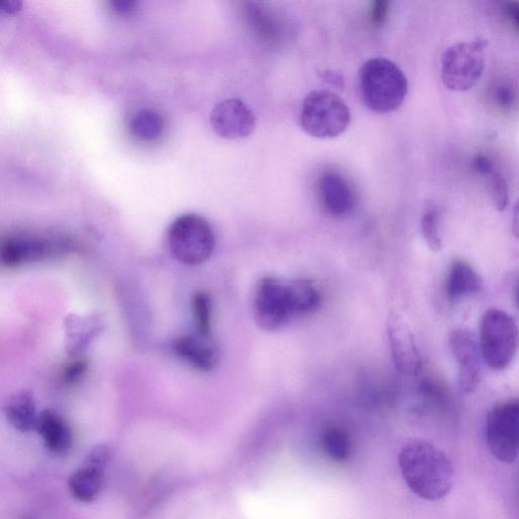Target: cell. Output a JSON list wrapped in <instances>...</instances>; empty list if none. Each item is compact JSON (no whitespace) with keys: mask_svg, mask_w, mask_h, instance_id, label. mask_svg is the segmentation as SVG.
I'll use <instances>...</instances> for the list:
<instances>
[{"mask_svg":"<svg viewBox=\"0 0 519 519\" xmlns=\"http://www.w3.org/2000/svg\"><path fill=\"white\" fill-rule=\"evenodd\" d=\"M399 466L408 488L424 500H440L453 489L452 462L431 442L414 439L406 443L399 455Z\"/></svg>","mask_w":519,"mask_h":519,"instance_id":"obj_1","label":"cell"},{"mask_svg":"<svg viewBox=\"0 0 519 519\" xmlns=\"http://www.w3.org/2000/svg\"><path fill=\"white\" fill-rule=\"evenodd\" d=\"M359 93L370 111L386 114L398 110L408 93V80L393 61L378 57L366 61L359 71Z\"/></svg>","mask_w":519,"mask_h":519,"instance_id":"obj_2","label":"cell"},{"mask_svg":"<svg viewBox=\"0 0 519 519\" xmlns=\"http://www.w3.org/2000/svg\"><path fill=\"white\" fill-rule=\"evenodd\" d=\"M215 235L209 222L195 213L177 217L168 230V244L181 263L196 266L205 263L215 249Z\"/></svg>","mask_w":519,"mask_h":519,"instance_id":"obj_3","label":"cell"},{"mask_svg":"<svg viewBox=\"0 0 519 519\" xmlns=\"http://www.w3.org/2000/svg\"><path fill=\"white\" fill-rule=\"evenodd\" d=\"M480 353L494 370L510 366L519 350V327L506 312L490 309L480 324Z\"/></svg>","mask_w":519,"mask_h":519,"instance_id":"obj_4","label":"cell"},{"mask_svg":"<svg viewBox=\"0 0 519 519\" xmlns=\"http://www.w3.org/2000/svg\"><path fill=\"white\" fill-rule=\"evenodd\" d=\"M350 122L347 104L333 92L314 91L304 100L300 123L303 130L313 137H338L347 130Z\"/></svg>","mask_w":519,"mask_h":519,"instance_id":"obj_5","label":"cell"},{"mask_svg":"<svg viewBox=\"0 0 519 519\" xmlns=\"http://www.w3.org/2000/svg\"><path fill=\"white\" fill-rule=\"evenodd\" d=\"M488 42L478 39L454 44L441 56V78L451 91L467 92L480 81L485 69Z\"/></svg>","mask_w":519,"mask_h":519,"instance_id":"obj_6","label":"cell"},{"mask_svg":"<svg viewBox=\"0 0 519 519\" xmlns=\"http://www.w3.org/2000/svg\"><path fill=\"white\" fill-rule=\"evenodd\" d=\"M485 437L491 454L504 464L519 456V400L496 405L486 418Z\"/></svg>","mask_w":519,"mask_h":519,"instance_id":"obj_7","label":"cell"},{"mask_svg":"<svg viewBox=\"0 0 519 519\" xmlns=\"http://www.w3.org/2000/svg\"><path fill=\"white\" fill-rule=\"evenodd\" d=\"M293 317L288 281L264 277L257 286L254 300V318L258 327L268 332L276 331Z\"/></svg>","mask_w":519,"mask_h":519,"instance_id":"obj_8","label":"cell"},{"mask_svg":"<svg viewBox=\"0 0 519 519\" xmlns=\"http://www.w3.org/2000/svg\"><path fill=\"white\" fill-rule=\"evenodd\" d=\"M387 334L393 361L400 373L416 377L421 373L422 358L410 325L399 313H391Z\"/></svg>","mask_w":519,"mask_h":519,"instance_id":"obj_9","label":"cell"},{"mask_svg":"<svg viewBox=\"0 0 519 519\" xmlns=\"http://www.w3.org/2000/svg\"><path fill=\"white\" fill-rule=\"evenodd\" d=\"M210 124L218 136L235 140L250 136L256 129L257 120L247 104L239 99H229L213 108Z\"/></svg>","mask_w":519,"mask_h":519,"instance_id":"obj_10","label":"cell"},{"mask_svg":"<svg viewBox=\"0 0 519 519\" xmlns=\"http://www.w3.org/2000/svg\"><path fill=\"white\" fill-rule=\"evenodd\" d=\"M451 354L459 365L458 385L466 393H473L480 383L479 344L466 329H455L449 339Z\"/></svg>","mask_w":519,"mask_h":519,"instance_id":"obj_11","label":"cell"},{"mask_svg":"<svg viewBox=\"0 0 519 519\" xmlns=\"http://www.w3.org/2000/svg\"><path fill=\"white\" fill-rule=\"evenodd\" d=\"M67 245L36 237H13L3 241L0 259L6 267L41 262L52 256L66 253Z\"/></svg>","mask_w":519,"mask_h":519,"instance_id":"obj_12","label":"cell"},{"mask_svg":"<svg viewBox=\"0 0 519 519\" xmlns=\"http://www.w3.org/2000/svg\"><path fill=\"white\" fill-rule=\"evenodd\" d=\"M317 191L323 208L335 217L351 213L357 204V195L351 182L336 171H325L320 175Z\"/></svg>","mask_w":519,"mask_h":519,"instance_id":"obj_13","label":"cell"},{"mask_svg":"<svg viewBox=\"0 0 519 519\" xmlns=\"http://www.w3.org/2000/svg\"><path fill=\"white\" fill-rule=\"evenodd\" d=\"M177 356L200 372H210L219 360V352L211 340L200 335L182 336L174 344Z\"/></svg>","mask_w":519,"mask_h":519,"instance_id":"obj_14","label":"cell"},{"mask_svg":"<svg viewBox=\"0 0 519 519\" xmlns=\"http://www.w3.org/2000/svg\"><path fill=\"white\" fill-rule=\"evenodd\" d=\"M36 430L50 453L64 455L71 449L73 442L71 428L58 412L47 409L39 414Z\"/></svg>","mask_w":519,"mask_h":519,"instance_id":"obj_15","label":"cell"},{"mask_svg":"<svg viewBox=\"0 0 519 519\" xmlns=\"http://www.w3.org/2000/svg\"><path fill=\"white\" fill-rule=\"evenodd\" d=\"M483 289V280L477 271L464 261H456L447 280V294L452 302L479 293Z\"/></svg>","mask_w":519,"mask_h":519,"instance_id":"obj_16","label":"cell"},{"mask_svg":"<svg viewBox=\"0 0 519 519\" xmlns=\"http://www.w3.org/2000/svg\"><path fill=\"white\" fill-rule=\"evenodd\" d=\"M5 414L8 422L20 432L36 429L39 415L34 396L29 392L13 395L5 406Z\"/></svg>","mask_w":519,"mask_h":519,"instance_id":"obj_17","label":"cell"},{"mask_svg":"<svg viewBox=\"0 0 519 519\" xmlns=\"http://www.w3.org/2000/svg\"><path fill=\"white\" fill-rule=\"evenodd\" d=\"M246 18L254 33L265 44L274 46L284 37L283 23L269 10L250 4L246 9Z\"/></svg>","mask_w":519,"mask_h":519,"instance_id":"obj_18","label":"cell"},{"mask_svg":"<svg viewBox=\"0 0 519 519\" xmlns=\"http://www.w3.org/2000/svg\"><path fill=\"white\" fill-rule=\"evenodd\" d=\"M103 481L104 472L85 466L69 477L68 489L74 499L90 503L99 497Z\"/></svg>","mask_w":519,"mask_h":519,"instance_id":"obj_19","label":"cell"},{"mask_svg":"<svg viewBox=\"0 0 519 519\" xmlns=\"http://www.w3.org/2000/svg\"><path fill=\"white\" fill-rule=\"evenodd\" d=\"M288 292L294 317L311 314L320 307L321 294L310 280L288 281Z\"/></svg>","mask_w":519,"mask_h":519,"instance_id":"obj_20","label":"cell"},{"mask_svg":"<svg viewBox=\"0 0 519 519\" xmlns=\"http://www.w3.org/2000/svg\"><path fill=\"white\" fill-rule=\"evenodd\" d=\"M129 128L136 138L142 141H154L164 133L165 120L156 110L143 108L131 116Z\"/></svg>","mask_w":519,"mask_h":519,"instance_id":"obj_21","label":"cell"},{"mask_svg":"<svg viewBox=\"0 0 519 519\" xmlns=\"http://www.w3.org/2000/svg\"><path fill=\"white\" fill-rule=\"evenodd\" d=\"M321 444L324 453L334 462L343 463L351 455L350 436L340 427H327L322 433Z\"/></svg>","mask_w":519,"mask_h":519,"instance_id":"obj_22","label":"cell"},{"mask_svg":"<svg viewBox=\"0 0 519 519\" xmlns=\"http://www.w3.org/2000/svg\"><path fill=\"white\" fill-rule=\"evenodd\" d=\"M192 318L197 334L211 338L212 334V302L204 291H196L191 298Z\"/></svg>","mask_w":519,"mask_h":519,"instance_id":"obj_23","label":"cell"},{"mask_svg":"<svg viewBox=\"0 0 519 519\" xmlns=\"http://www.w3.org/2000/svg\"><path fill=\"white\" fill-rule=\"evenodd\" d=\"M421 232L429 249L433 252H439L442 248V240L436 210L428 209L423 213L421 218Z\"/></svg>","mask_w":519,"mask_h":519,"instance_id":"obj_24","label":"cell"},{"mask_svg":"<svg viewBox=\"0 0 519 519\" xmlns=\"http://www.w3.org/2000/svg\"><path fill=\"white\" fill-rule=\"evenodd\" d=\"M491 178V196L496 209L500 212L504 211L509 203L508 187L502 176L493 172L489 175Z\"/></svg>","mask_w":519,"mask_h":519,"instance_id":"obj_25","label":"cell"},{"mask_svg":"<svg viewBox=\"0 0 519 519\" xmlns=\"http://www.w3.org/2000/svg\"><path fill=\"white\" fill-rule=\"evenodd\" d=\"M113 452L109 444L101 443L94 447L87 456L86 466L104 472L112 460Z\"/></svg>","mask_w":519,"mask_h":519,"instance_id":"obj_26","label":"cell"},{"mask_svg":"<svg viewBox=\"0 0 519 519\" xmlns=\"http://www.w3.org/2000/svg\"><path fill=\"white\" fill-rule=\"evenodd\" d=\"M89 364L86 360L80 359L70 363L64 370L63 382L66 385L79 383L87 374Z\"/></svg>","mask_w":519,"mask_h":519,"instance_id":"obj_27","label":"cell"},{"mask_svg":"<svg viewBox=\"0 0 519 519\" xmlns=\"http://www.w3.org/2000/svg\"><path fill=\"white\" fill-rule=\"evenodd\" d=\"M494 99L501 109L510 110L517 103V94L510 86L502 85L496 88Z\"/></svg>","mask_w":519,"mask_h":519,"instance_id":"obj_28","label":"cell"},{"mask_svg":"<svg viewBox=\"0 0 519 519\" xmlns=\"http://www.w3.org/2000/svg\"><path fill=\"white\" fill-rule=\"evenodd\" d=\"M389 3L385 0H378L369 10L370 21L376 26L383 25L389 16Z\"/></svg>","mask_w":519,"mask_h":519,"instance_id":"obj_29","label":"cell"},{"mask_svg":"<svg viewBox=\"0 0 519 519\" xmlns=\"http://www.w3.org/2000/svg\"><path fill=\"white\" fill-rule=\"evenodd\" d=\"M111 10L117 15H127L135 10L136 2L133 0H111Z\"/></svg>","mask_w":519,"mask_h":519,"instance_id":"obj_30","label":"cell"},{"mask_svg":"<svg viewBox=\"0 0 519 519\" xmlns=\"http://www.w3.org/2000/svg\"><path fill=\"white\" fill-rule=\"evenodd\" d=\"M475 167L479 173L489 176L494 170L492 162L485 156H478L475 160Z\"/></svg>","mask_w":519,"mask_h":519,"instance_id":"obj_31","label":"cell"},{"mask_svg":"<svg viewBox=\"0 0 519 519\" xmlns=\"http://www.w3.org/2000/svg\"><path fill=\"white\" fill-rule=\"evenodd\" d=\"M22 9V3L19 0H5L0 3V11L8 15H15Z\"/></svg>","mask_w":519,"mask_h":519,"instance_id":"obj_32","label":"cell"},{"mask_svg":"<svg viewBox=\"0 0 519 519\" xmlns=\"http://www.w3.org/2000/svg\"><path fill=\"white\" fill-rule=\"evenodd\" d=\"M505 12L511 22L519 29V3L511 2L506 4Z\"/></svg>","mask_w":519,"mask_h":519,"instance_id":"obj_33","label":"cell"},{"mask_svg":"<svg viewBox=\"0 0 519 519\" xmlns=\"http://www.w3.org/2000/svg\"><path fill=\"white\" fill-rule=\"evenodd\" d=\"M512 234L516 239H519V199L513 206Z\"/></svg>","mask_w":519,"mask_h":519,"instance_id":"obj_34","label":"cell"},{"mask_svg":"<svg viewBox=\"0 0 519 519\" xmlns=\"http://www.w3.org/2000/svg\"><path fill=\"white\" fill-rule=\"evenodd\" d=\"M516 301H517V305L519 307V283H518L517 289H516Z\"/></svg>","mask_w":519,"mask_h":519,"instance_id":"obj_35","label":"cell"}]
</instances>
